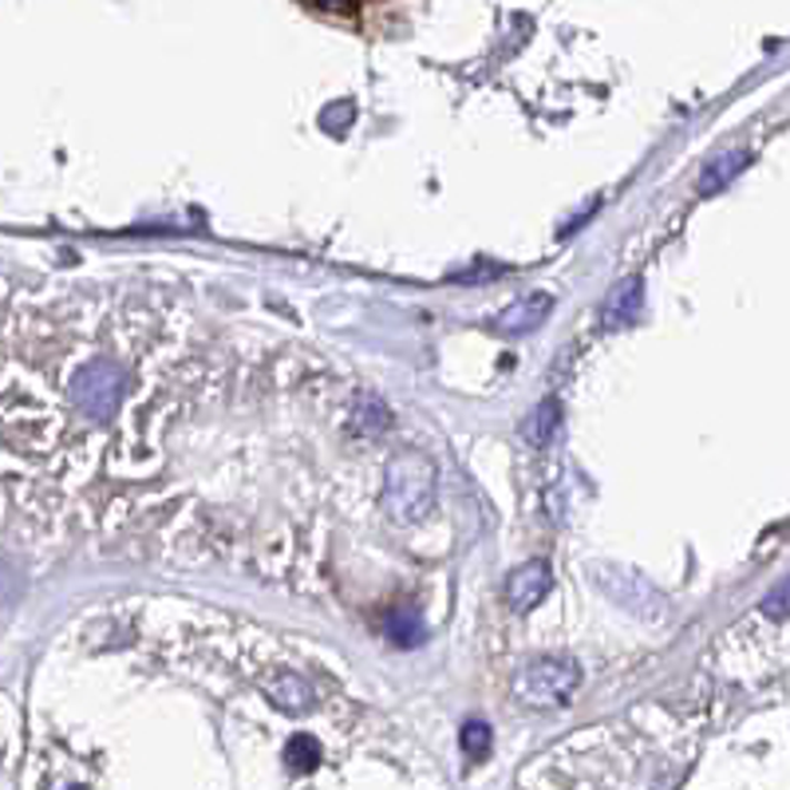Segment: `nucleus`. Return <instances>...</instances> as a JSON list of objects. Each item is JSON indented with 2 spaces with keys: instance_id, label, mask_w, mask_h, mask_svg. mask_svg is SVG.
<instances>
[{
  "instance_id": "nucleus-6",
  "label": "nucleus",
  "mask_w": 790,
  "mask_h": 790,
  "mask_svg": "<svg viewBox=\"0 0 790 790\" xmlns=\"http://www.w3.org/2000/svg\"><path fill=\"white\" fill-rule=\"evenodd\" d=\"M550 309H553L550 293H530V297H522V301L510 304V309L494 320V329L507 332V337H526V332L542 329L546 317H550Z\"/></svg>"
},
{
  "instance_id": "nucleus-11",
  "label": "nucleus",
  "mask_w": 790,
  "mask_h": 790,
  "mask_svg": "<svg viewBox=\"0 0 790 790\" xmlns=\"http://www.w3.org/2000/svg\"><path fill=\"white\" fill-rule=\"evenodd\" d=\"M383 629H388L391 644H400V649H416V644H423V637H427V624H423V617H419L416 609H400V613H391L388 621H383Z\"/></svg>"
},
{
  "instance_id": "nucleus-15",
  "label": "nucleus",
  "mask_w": 790,
  "mask_h": 790,
  "mask_svg": "<svg viewBox=\"0 0 790 790\" xmlns=\"http://www.w3.org/2000/svg\"><path fill=\"white\" fill-rule=\"evenodd\" d=\"M320 12H340V17H348V12L356 9V0H312Z\"/></svg>"
},
{
  "instance_id": "nucleus-14",
  "label": "nucleus",
  "mask_w": 790,
  "mask_h": 790,
  "mask_svg": "<svg viewBox=\"0 0 790 790\" xmlns=\"http://www.w3.org/2000/svg\"><path fill=\"white\" fill-rule=\"evenodd\" d=\"M763 613L774 617V621H787L790 617V578H782L779 586L763 597Z\"/></svg>"
},
{
  "instance_id": "nucleus-5",
  "label": "nucleus",
  "mask_w": 790,
  "mask_h": 790,
  "mask_svg": "<svg viewBox=\"0 0 790 790\" xmlns=\"http://www.w3.org/2000/svg\"><path fill=\"white\" fill-rule=\"evenodd\" d=\"M640 304H644V281H640V277H624V281L617 284L613 293L604 297V304H601V324H604L609 332L629 329L632 320L640 317Z\"/></svg>"
},
{
  "instance_id": "nucleus-4",
  "label": "nucleus",
  "mask_w": 790,
  "mask_h": 790,
  "mask_svg": "<svg viewBox=\"0 0 790 790\" xmlns=\"http://www.w3.org/2000/svg\"><path fill=\"white\" fill-rule=\"evenodd\" d=\"M550 589H553L550 561L533 558V561H526V566L510 569V578H507V601H510V609H514V613H530L533 604L542 601V597L550 593Z\"/></svg>"
},
{
  "instance_id": "nucleus-13",
  "label": "nucleus",
  "mask_w": 790,
  "mask_h": 790,
  "mask_svg": "<svg viewBox=\"0 0 790 790\" xmlns=\"http://www.w3.org/2000/svg\"><path fill=\"white\" fill-rule=\"evenodd\" d=\"M459 739H462V751H467V756L482 759V756H487L490 739H494V731H490L482 720H471V723H462V736Z\"/></svg>"
},
{
  "instance_id": "nucleus-3",
  "label": "nucleus",
  "mask_w": 790,
  "mask_h": 790,
  "mask_svg": "<svg viewBox=\"0 0 790 790\" xmlns=\"http://www.w3.org/2000/svg\"><path fill=\"white\" fill-rule=\"evenodd\" d=\"M581 684V668L566 657H546V660H533L526 664L522 672L514 676V696L518 703L533 711H546V708H561L569 696L578 692Z\"/></svg>"
},
{
  "instance_id": "nucleus-1",
  "label": "nucleus",
  "mask_w": 790,
  "mask_h": 790,
  "mask_svg": "<svg viewBox=\"0 0 790 790\" xmlns=\"http://www.w3.org/2000/svg\"><path fill=\"white\" fill-rule=\"evenodd\" d=\"M383 507L396 522L416 526L436 507V462L419 451H400L383 474Z\"/></svg>"
},
{
  "instance_id": "nucleus-7",
  "label": "nucleus",
  "mask_w": 790,
  "mask_h": 790,
  "mask_svg": "<svg viewBox=\"0 0 790 790\" xmlns=\"http://www.w3.org/2000/svg\"><path fill=\"white\" fill-rule=\"evenodd\" d=\"M558 423H561V403H558V396H546V400H538L530 411H526V419H522V439L530 447H546L553 439V431H558Z\"/></svg>"
},
{
  "instance_id": "nucleus-12",
  "label": "nucleus",
  "mask_w": 790,
  "mask_h": 790,
  "mask_svg": "<svg viewBox=\"0 0 790 790\" xmlns=\"http://www.w3.org/2000/svg\"><path fill=\"white\" fill-rule=\"evenodd\" d=\"M284 763H289V771H317L320 763V743L312 736H293L289 739V747H284Z\"/></svg>"
},
{
  "instance_id": "nucleus-10",
  "label": "nucleus",
  "mask_w": 790,
  "mask_h": 790,
  "mask_svg": "<svg viewBox=\"0 0 790 790\" xmlns=\"http://www.w3.org/2000/svg\"><path fill=\"white\" fill-rule=\"evenodd\" d=\"M391 427V411L388 403H380L376 396H360L356 400V411H352V431L360 436H383Z\"/></svg>"
},
{
  "instance_id": "nucleus-9",
  "label": "nucleus",
  "mask_w": 790,
  "mask_h": 790,
  "mask_svg": "<svg viewBox=\"0 0 790 790\" xmlns=\"http://www.w3.org/2000/svg\"><path fill=\"white\" fill-rule=\"evenodd\" d=\"M751 162V154L747 151H723V154H716V159L703 167V174H700V194H716V190H723L731 182V178L739 174V170Z\"/></svg>"
},
{
  "instance_id": "nucleus-8",
  "label": "nucleus",
  "mask_w": 790,
  "mask_h": 790,
  "mask_svg": "<svg viewBox=\"0 0 790 790\" xmlns=\"http://www.w3.org/2000/svg\"><path fill=\"white\" fill-rule=\"evenodd\" d=\"M266 692H269V700H273L281 711H289V716H297V711H304L312 703L309 684H304L301 676H293V672L273 676V680L266 684Z\"/></svg>"
},
{
  "instance_id": "nucleus-2",
  "label": "nucleus",
  "mask_w": 790,
  "mask_h": 790,
  "mask_svg": "<svg viewBox=\"0 0 790 790\" xmlns=\"http://www.w3.org/2000/svg\"><path fill=\"white\" fill-rule=\"evenodd\" d=\"M131 396V372L116 360H88L68 380V400L88 423H116L119 408Z\"/></svg>"
},
{
  "instance_id": "nucleus-16",
  "label": "nucleus",
  "mask_w": 790,
  "mask_h": 790,
  "mask_svg": "<svg viewBox=\"0 0 790 790\" xmlns=\"http://www.w3.org/2000/svg\"><path fill=\"white\" fill-rule=\"evenodd\" d=\"M348 111H352L348 103L329 107V111H324V127H329V131H332V127H344V123H348Z\"/></svg>"
}]
</instances>
